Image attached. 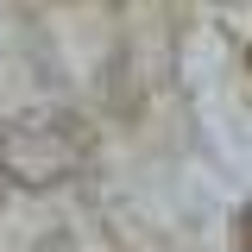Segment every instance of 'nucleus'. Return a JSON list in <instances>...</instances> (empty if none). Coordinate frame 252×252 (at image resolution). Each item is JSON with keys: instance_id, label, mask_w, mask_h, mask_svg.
<instances>
[{"instance_id": "nucleus-1", "label": "nucleus", "mask_w": 252, "mask_h": 252, "mask_svg": "<svg viewBox=\"0 0 252 252\" xmlns=\"http://www.w3.org/2000/svg\"><path fill=\"white\" fill-rule=\"evenodd\" d=\"M240 252H252V208L240 215Z\"/></svg>"}]
</instances>
